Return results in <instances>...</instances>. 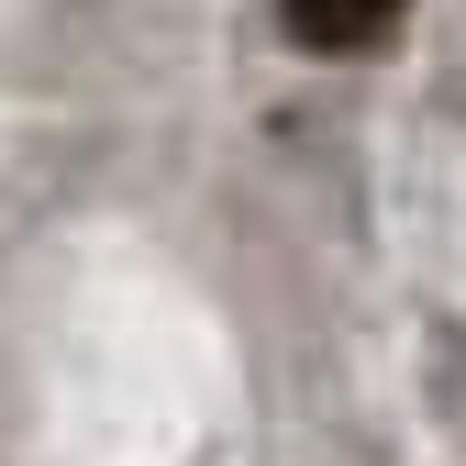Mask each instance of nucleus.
Here are the masks:
<instances>
[{"label": "nucleus", "mask_w": 466, "mask_h": 466, "mask_svg": "<svg viewBox=\"0 0 466 466\" xmlns=\"http://www.w3.org/2000/svg\"><path fill=\"white\" fill-rule=\"evenodd\" d=\"M400 12H411V0H278L289 45H311V56H367V45L400 34Z\"/></svg>", "instance_id": "1"}]
</instances>
